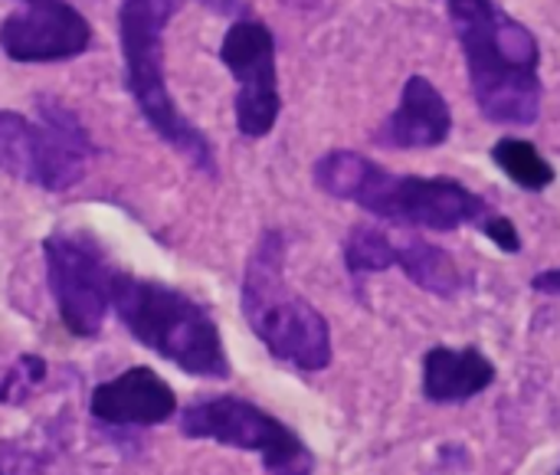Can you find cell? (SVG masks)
Listing matches in <instances>:
<instances>
[{
	"mask_svg": "<svg viewBox=\"0 0 560 475\" xmlns=\"http://www.w3.org/2000/svg\"><path fill=\"white\" fill-rule=\"evenodd\" d=\"M450 13L482 115L502 125H532L541 108L535 36L492 0H450Z\"/></svg>",
	"mask_w": 560,
	"mask_h": 475,
	"instance_id": "obj_1",
	"label": "cell"
},
{
	"mask_svg": "<svg viewBox=\"0 0 560 475\" xmlns=\"http://www.w3.org/2000/svg\"><path fill=\"white\" fill-rule=\"evenodd\" d=\"M112 312L138 345L171 361L184 374L207 381H226L233 374L210 309L187 292L167 282L115 273Z\"/></svg>",
	"mask_w": 560,
	"mask_h": 475,
	"instance_id": "obj_2",
	"label": "cell"
},
{
	"mask_svg": "<svg viewBox=\"0 0 560 475\" xmlns=\"http://www.w3.org/2000/svg\"><path fill=\"white\" fill-rule=\"evenodd\" d=\"M315 184L374 217L427 230H456L486 213V200L450 177H400L354 151L325 154L315 164Z\"/></svg>",
	"mask_w": 560,
	"mask_h": 475,
	"instance_id": "obj_3",
	"label": "cell"
},
{
	"mask_svg": "<svg viewBox=\"0 0 560 475\" xmlns=\"http://www.w3.org/2000/svg\"><path fill=\"white\" fill-rule=\"evenodd\" d=\"M282 259V233H262L243 273V315L276 361L299 371H325L331 364V328L312 302L289 289Z\"/></svg>",
	"mask_w": 560,
	"mask_h": 475,
	"instance_id": "obj_4",
	"label": "cell"
},
{
	"mask_svg": "<svg viewBox=\"0 0 560 475\" xmlns=\"http://www.w3.org/2000/svg\"><path fill=\"white\" fill-rule=\"evenodd\" d=\"M184 0H125L118 10V36L125 56V89L131 92L144 121L164 138L174 151H180L197 171L217 174L213 144L203 131L184 118L174 105V95L164 79V26Z\"/></svg>",
	"mask_w": 560,
	"mask_h": 475,
	"instance_id": "obj_5",
	"label": "cell"
},
{
	"mask_svg": "<svg viewBox=\"0 0 560 475\" xmlns=\"http://www.w3.org/2000/svg\"><path fill=\"white\" fill-rule=\"evenodd\" d=\"M95 144L72 108L56 99H39V121L0 108V171L62 194L85 177Z\"/></svg>",
	"mask_w": 560,
	"mask_h": 475,
	"instance_id": "obj_6",
	"label": "cell"
},
{
	"mask_svg": "<svg viewBox=\"0 0 560 475\" xmlns=\"http://www.w3.org/2000/svg\"><path fill=\"white\" fill-rule=\"evenodd\" d=\"M180 433L187 440H210L230 450L262 456L269 475H315L308 447L272 414L240 397L194 401L180 414Z\"/></svg>",
	"mask_w": 560,
	"mask_h": 475,
	"instance_id": "obj_7",
	"label": "cell"
},
{
	"mask_svg": "<svg viewBox=\"0 0 560 475\" xmlns=\"http://www.w3.org/2000/svg\"><path fill=\"white\" fill-rule=\"evenodd\" d=\"M46 279L56 312L69 335L95 338L112 309V279L105 250L85 233H49L43 240Z\"/></svg>",
	"mask_w": 560,
	"mask_h": 475,
	"instance_id": "obj_8",
	"label": "cell"
},
{
	"mask_svg": "<svg viewBox=\"0 0 560 475\" xmlns=\"http://www.w3.org/2000/svg\"><path fill=\"white\" fill-rule=\"evenodd\" d=\"M220 59L240 82L236 92V128L246 138H262L276 128L282 112L276 79V39L266 23L240 20L220 43Z\"/></svg>",
	"mask_w": 560,
	"mask_h": 475,
	"instance_id": "obj_9",
	"label": "cell"
},
{
	"mask_svg": "<svg viewBox=\"0 0 560 475\" xmlns=\"http://www.w3.org/2000/svg\"><path fill=\"white\" fill-rule=\"evenodd\" d=\"M92 46V23L66 0H36L0 23V49L13 62H62Z\"/></svg>",
	"mask_w": 560,
	"mask_h": 475,
	"instance_id": "obj_10",
	"label": "cell"
},
{
	"mask_svg": "<svg viewBox=\"0 0 560 475\" xmlns=\"http://www.w3.org/2000/svg\"><path fill=\"white\" fill-rule=\"evenodd\" d=\"M89 410L105 427H158L177 414V394L151 368H128L92 391Z\"/></svg>",
	"mask_w": 560,
	"mask_h": 475,
	"instance_id": "obj_11",
	"label": "cell"
},
{
	"mask_svg": "<svg viewBox=\"0 0 560 475\" xmlns=\"http://www.w3.org/2000/svg\"><path fill=\"white\" fill-rule=\"evenodd\" d=\"M453 115L446 99L423 76L407 79L397 112L387 118L381 141L394 148H433L450 138Z\"/></svg>",
	"mask_w": 560,
	"mask_h": 475,
	"instance_id": "obj_12",
	"label": "cell"
},
{
	"mask_svg": "<svg viewBox=\"0 0 560 475\" xmlns=\"http://www.w3.org/2000/svg\"><path fill=\"white\" fill-rule=\"evenodd\" d=\"M495 381V368L476 348H433L423 361V391L436 404H459L482 394Z\"/></svg>",
	"mask_w": 560,
	"mask_h": 475,
	"instance_id": "obj_13",
	"label": "cell"
},
{
	"mask_svg": "<svg viewBox=\"0 0 560 475\" xmlns=\"http://www.w3.org/2000/svg\"><path fill=\"white\" fill-rule=\"evenodd\" d=\"M397 266H404V273L427 292L453 296L459 289V269L453 266V259L423 240H410L407 246H397Z\"/></svg>",
	"mask_w": 560,
	"mask_h": 475,
	"instance_id": "obj_14",
	"label": "cell"
},
{
	"mask_svg": "<svg viewBox=\"0 0 560 475\" xmlns=\"http://www.w3.org/2000/svg\"><path fill=\"white\" fill-rule=\"evenodd\" d=\"M492 154H495V164L525 190H545L555 181V167L538 154L535 144L522 138H502Z\"/></svg>",
	"mask_w": 560,
	"mask_h": 475,
	"instance_id": "obj_15",
	"label": "cell"
},
{
	"mask_svg": "<svg viewBox=\"0 0 560 475\" xmlns=\"http://www.w3.org/2000/svg\"><path fill=\"white\" fill-rule=\"evenodd\" d=\"M345 263L354 276L381 273L397 263V246L374 227H354L345 243Z\"/></svg>",
	"mask_w": 560,
	"mask_h": 475,
	"instance_id": "obj_16",
	"label": "cell"
},
{
	"mask_svg": "<svg viewBox=\"0 0 560 475\" xmlns=\"http://www.w3.org/2000/svg\"><path fill=\"white\" fill-rule=\"evenodd\" d=\"M486 236L492 240V243H499V250H505V253H518V230L512 227V220H505V217H492L489 223H486Z\"/></svg>",
	"mask_w": 560,
	"mask_h": 475,
	"instance_id": "obj_17",
	"label": "cell"
},
{
	"mask_svg": "<svg viewBox=\"0 0 560 475\" xmlns=\"http://www.w3.org/2000/svg\"><path fill=\"white\" fill-rule=\"evenodd\" d=\"M535 289H538V292H551V296H560V269H551V273H541V276H535Z\"/></svg>",
	"mask_w": 560,
	"mask_h": 475,
	"instance_id": "obj_18",
	"label": "cell"
},
{
	"mask_svg": "<svg viewBox=\"0 0 560 475\" xmlns=\"http://www.w3.org/2000/svg\"><path fill=\"white\" fill-rule=\"evenodd\" d=\"M26 3H36V0H26Z\"/></svg>",
	"mask_w": 560,
	"mask_h": 475,
	"instance_id": "obj_19",
	"label": "cell"
}]
</instances>
